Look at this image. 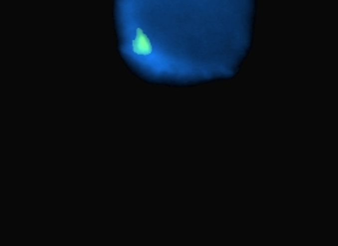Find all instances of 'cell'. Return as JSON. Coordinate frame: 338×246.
I'll use <instances>...</instances> for the list:
<instances>
[{"instance_id":"6da1fadb","label":"cell","mask_w":338,"mask_h":246,"mask_svg":"<svg viewBox=\"0 0 338 246\" xmlns=\"http://www.w3.org/2000/svg\"><path fill=\"white\" fill-rule=\"evenodd\" d=\"M132 49L135 54L143 55V56H148L152 52V45L150 43V39L140 27L137 28V35H135V39L133 40Z\"/></svg>"}]
</instances>
